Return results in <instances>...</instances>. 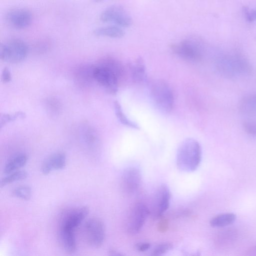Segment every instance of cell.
Returning a JSON list of instances; mask_svg holds the SVG:
<instances>
[{
  "label": "cell",
  "mask_w": 256,
  "mask_h": 256,
  "mask_svg": "<svg viewBox=\"0 0 256 256\" xmlns=\"http://www.w3.org/2000/svg\"><path fill=\"white\" fill-rule=\"evenodd\" d=\"M25 113L21 111L16 112L12 114H2L0 118V128L10 122L23 118H25Z\"/></svg>",
  "instance_id": "obj_23"
},
{
  "label": "cell",
  "mask_w": 256,
  "mask_h": 256,
  "mask_svg": "<svg viewBox=\"0 0 256 256\" xmlns=\"http://www.w3.org/2000/svg\"><path fill=\"white\" fill-rule=\"evenodd\" d=\"M89 212V209L86 206L74 208L68 212L62 218L60 230L74 232L76 228L85 219Z\"/></svg>",
  "instance_id": "obj_10"
},
{
  "label": "cell",
  "mask_w": 256,
  "mask_h": 256,
  "mask_svg": "<svg viewBox=\"0 0 256 256\" xmlns=\"http://www.w3.org/2000/svg\"><path fill=\"white\" fill-rule=\"evenodd\" d=\"M150 94L154 106L164 113H168L172 109L174 96L170 85L162 80H154L150 84Z\"/></svg>",
  "instance_id": "obj_3"
},
{
  "label": "cell",
  "mask_w": 256,
  "mask_h": 256,
  "mask_svg": "<svg viewBox=\"0 0 256 256\" xmlns=\"http://www.w3.org/2000/svg\"><path fill=\"white\" fill-rule=\"evenodd\" d=\"M172 51L178 56L190 62L200 60L202 50L200 44L196 40L188 38L171 46Z\"/></svg>",
  "instance_id": "obj_5"
},
{
  "label": "cell",
  "mask_w": 256,
  "mask_h": 256,
  "mask_svg": "<svg viewBox=\"0 0 256 256\" xmlns=\"http://www.w3.org/2000/svg\"><path fill=\"white\" fill-rule=\"evenodd\" d=\"M172 245L169 242H163L157 245L152 250V256H161L172 248Z\"/></svg>",
  "instance_id": "obj_24"
},
{
  "label": "cell",
  "mask_w": 256,
  "mask_h": 256,
  "mask_svg": "<svg viewBox=\"0 0 256 256\" xmlns=\"http://www.w3.org/2000/svg\"><path fill=\"white\" fill-rule=\"evenodd\" d=\"M114 108L116 115L119 121L123 124L134 128H138V126L134 122L130 120L125 115L120 103L115 101L114 102Z\"/></svg>",
  "instance_id": "obj_21"
},
{
  "label": "cell",
  "mask_w": 256,
  "mask_h": 256,
  "mask_svg": "<svg viewBox=\"0 0 256 256\" xmlns=\"http://www.w3.org/2000/svg\"><path fill=\"white\" fill-rule=\"evenodd\" d=\"M150 247V243L143 242H139L136 244L135 248L136 249L140 252H144L148 250Z\"/></svg>",
  "instance_id": "obj_28"
},
{
  "label": "cell",
  "mask_w": 256,
  "mask_h": 256,
  "mask_svg": "<svg viewBox=\"0 0 256 256\" xmlns=\"http://www.w3.org/2000/svg\"><path fill=\"white\" fill-rule=\"evenodd\" d=\"M2 80L3 82L6 83L10 81L12 79L11 72L7 68H4L1 76Z\"/></svg>",
  "instance_id": "obj_27"
},
{
  "label": "cell",
  "mask_w": 256,
  "mask_h": 256,
  "mask_svg": "<svg viewBox=\"0 0 256 256\" xmlns=\"http://www.w3.org/2000/svg\"><path fill=\"white\" fill-rule=\"evenodd\" d=\"M5 19L10 27L16 30H22L31 24L32 15L27 9L14 8L8 10L6 14Z\"/></svg>",
  "instance_id": "obj_9"
},
{
  "label": "cell",
  "mask_w": 256,
  "mask_h": 256,
  "mask_svg": "<svg viewBox=\"0 0 256 256\" xmlns=\"http://www.w3.org/2000/svg\"><path fill=\"white\" fill-rule=\"evenodd\" d=\"M240 111L249 116L256 115V93L244 96L239 103Z\"/></svg>",
  "instance_id": "obj_16"
},
{
  "label": "cell",
  "mask_w": 256,
  "mask_h": 256,
  "mask_svg": "<svg viewBox=\"0 0 256 256\" xmlns=\"http://www.w3.org/2000/svg\"><path fill=\"white\" fill-rule=\"evenodd\" d=\"M244 13L248 21L251 22L256 20V8L249 9L248 8H244Z\"/></svg>",
  "instance_id": "obj_26"
},
{
  "label": "cell",
  "mask_w": 256,
  "mask_h": 256,
  "mask_svg": "<svg viewBox=\"0 0 256 256\" xmlns=\"http://www.w3.org/2000/svg\"><path fill=\"white\" fill-rule=\"evenodd\" d=\"M121 180L122 186L124 192L128 194H134L140 185L141 172L137 168H128L124 170Z\"/></svg>",
  "instance_id": "obj_12"
},
{
  "label": "cell",
  "mask_w": 256,
  "mask_h": 256,
  "mask_svg": "<svg viewBox=\"0 0 256 256\" xmlns=\"http://www.w3.org/2000/svg\"><path fill=\"white\" fill-rule=\"evenodd\" d=\"M28 176L27 172L24 170H17L3 178L0 181V186H4L12 182L25 179Z\"/></svg>",
  "instance_id": "obj_20"
},
{
  "label": "cell",
  "mask_w": 256,
  "mask_h": 256,
  "mask_svg": "<svg viewBox=\"0 0 256 256\" xmlns=\"http://www.w3.org/2000/svg\"><path fill=\"white\" fill-rule=\"evenodd\" d=\"M93 34L96 36L120 38L124 35V32L116 26H108L94 29Z\"/></svg>",
  "instance_id": "obj_18"
},
{
  "label": "cell",
  "mask_w": 256,
  "mask_h": 256,
  "mask_svg": "<svg viewBox=\"0 0 256 256\" xmlns=\"http://www.w3.org/2000/svg\"><path fill=\"white\" fill-rule=\"evenodd\" d=\"M92 0L96 2H102L104 0Z\"/></svg>",
  "instance_id": "obj_31"
},
{
  "label": "cell",
  "mask_w": 256,
  "mask_h": 256,
  "mask_svg": "<svg viewBox=\"0 0 256 256\" xmlns=\"http://www.w3.org/2000/svg\"><path fill=\"white\" fill-rule=\"evenodd\" d=\"M28 159V156L24 153L16 154L6 163L4 168V173L8 174L18 170L26 165Z\"/></svg>",
  "instance_id": "obj_15"
},
{
  "label": "cell",
  "mask_w": 256,
  "mask_h": 256,
  "mask_svg": "<svg viewBox=\"0 0 256 256\" xmlns=\"http://www.w3.org/2000/svg\"><path fill=\"white\" fill-rule=\"evenodd\" d=\"M100 20L104 22H113L122 27H128L132 23V19L120 6H110L102 12Z\"/></svg>",
  "instance_id": "obj_8"
},
{
  "label": "cell",
  "mask_w": 256,
  "mask_h": 256,
  "mask_svg": "<svg viewBox=\"0 0 256 256\" xmlns=\"http://www.w3.org/2000/svg\"><path fill=\"white\" fill-rule=\"evenodd\" d=\"M122 66L111 57L102 58L92 68V77L109 93L114 94L118 90L120 80L123 74Z\"/></svg>",
  "instance_id": "obj_1"
},
{
  "label": "cell",
  "mask_w": 256,
  "mask_h": 256,
  "mask_svg": "<svg viewBox=\"0 0 256 256\" xmlns=\"http://www.w3.org/2000/svg\"><path fill=\"white\" fill-rule=\"evenodd\" d=\"M236 219L235 214L231 212L219 214L213 217L210 222V225L214 228H222L232 224Z\"/></svg>",
  "instance_id": "obj_19"
},
{
  "label": "cell",
  "mask_w": 256,
  "mask_h": 256,
  "mask_svg": "<svg viewBox=\"0 0 256 256\" xmlns=\"http://www.w3.org/2000/svg\"><path fill=\"white\" fill-rule=\"evenodd\" d=\"M150 212L146 205L138 202L131 208L126 221V230L130 234L139 232L144 225Z\"/></svg>",
  "instance_id": "obj_7"
},
{
  "label": "cell",
  "mask_w": 256,
  "mask_h": 256,
  "mask_svg": "<svg viewBox=\"0 0 256 256\" xmlns=\"http://www.w3.org/2000/svg\"><path fill=\"white\" fill-rule=\"evenodd\" d=\"M62 245L68 254L74 253L76 250V242L74 232L59 230Z\"/></svg>",
  "instance_id": "obj_17"
},
{
  "label": "cell",
  "mask_w": 256,
  "mask_h": 256,
  "mask_svg": "<svg viewBox=\"0 0 256 256\" xmlns=\"http://www.w3.org/2000/svg\"><path fill=\"white\" fill-rule=\"evenodd\" d=\"M145 65L142 60L137 59L130 66V72L132 78L136 83L144 82L146 78Z\"/></svg>",
  "instance_id": "obj_14"
},
{
  "label": "cell",
  "mask_w": 256,
  "mask_h": 256,
  "mask_svg": "<svg viewBox=\"0 0 256 256\" xmlns=\"http://www.w3.org/2000/svg\"><path fill=\"white\" fill-rule=\"evenodd\" d=\"M28 48L21 40L12 38L2 44L0 46V58L10 63L20 62L26 58Z\"/></svg>",
  "instance_id": "obj_4"
},
{
  "label": "cell",
  "mask_w": 256,
  "mask_h": 256,
  "mask_svg": "<svg viewBox=\"0 0 256 256\" xmlns=\"http://www.w3.org/2000/svg\"><path fill=\"white\" fill-rule=\"evenodd\" d=\"M84 228L88 244L94 248L101 247L106 237V228L103 222L97 218H90L85 222Z\"/></svg>",
  "instance_id": "obj_6"
},
{
  "label": "cell",
  "mask_w": 256,
  "mask_h": 256,
  "mask_svg": "<svg viewBox=\"0 0 256 256\" xmlns=\"http://www.w3.org/2000/svg\"><path fill=\"white\" fill-rule=\"evenodd\" d=\"M255 248H256V246Z\"/></svg>",
  "instance_id": "obj_32"
},
{
  "label": "cell",
  "mask_w": 256,
  "mask_h": 256,
  "mask_svg": "<svg viewBox=\"0 0 256 256\" xmlns=\"http://www.w3.org/2000/svg\"><path fill=\"white\" fill-rule=\"evenodd\" d=\"M170 199V192L166 184L160 185L158 188L154 196L152 216L155 218H160L168 209Z\"/></svg>",
  "instance_id": "obj_11"
},
{
  "label": "cell",
  "mask_w": 256,
  "mask_h": 256,
  "mask_svg": "<svg viewBox=\"0 0 256 256\" xmlns=\"http://www.w3.org/2000/svg\"><path fill=\"white\" fill-rule=\"evenodd\" d=\"M66 165V156L64 153L58 152L52 154L42 162L41 170L44 174H48L53 170L63 169Z\"/></svg>",
  "instance_id": "obj_13"
},
{
  "label": "cell",
  "mask_w": 256,
  "mask_h": 256,
  "mask_svg": "<svg viewBox=\"0 0 256 256\" xmlns=\"http://www.w3.org/2000/svg\"><path fill=\"white\" fill-rule=\"evenodd\" d=\"M12 195L22 200H28L31 198L32 190L28 186H20L14 190Z\"/></svg>",
  "instance_id": "obj_22"
},
{
  "label": "cell",
  "mask_w": 256,
  "mask_h": 256,
  "mask_svg": "<svg viewBox=\"0 0 256 256\" xmlns=\"http://www.w3.org/2000/svg\"><path fill=\"white\" fill-rule=\"evenodd\" d=\"M202 160V148L199 142L194 138L185 140L180 146L176 154L178 168L184 172L194 171Z\"/></svg>",
  "instance_id": "obj_2"
},
{
  "label": "cell",
  "mask_w": 256,
  "mask_h": 256,
  "mask_svg": "<svg viewBox=\"0 0 256 256\" xmlns=\"http://www.w3.org/2000/svg\"><path fill=\"white\" fill-rule=\"evenodd\" d=\"M168 222L166 219H162L158 224V230L160 232H163L166 231L168 228Z\"/></svg>",
  "instance_id": "obj_29"
},
{
  "label": "cell",
  "mask_w": 256,
  "mask_h": 256,
  "mask_svg": "<svg viewBox=\"0 0 256 256\" xmlns=\"http://www.w3.org/2000/svg\"><path fill=\"white\" fill-rule=\"evenodd\" d=\"M244 130L248 134L256 136V120H248L244 123Z\"/></svg>",
  "instance_id": "obj_25"
},
{
  "label": "cell",
  "mask_w": 256,
  "mask_h": 256,
  "mask_svg": "<svg viewBox=\"0 0 256 256\" xmlns=\"http://www.w3.org/2000/svg\"><path fill=\"white\" fill-rule=\"evenodd\" d=\"M108 252L111 256H122V254L118 252L114 249H110L108 251Z\"/></svg>",
  "instance_id": "obj_30"
}]
</instances>
